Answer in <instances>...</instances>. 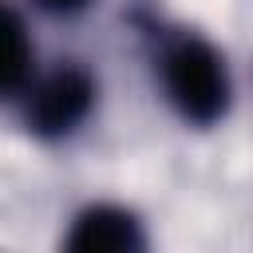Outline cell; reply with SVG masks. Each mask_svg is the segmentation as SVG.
Here are the masks:
<instances>
[{
    "instance_id": "cell-1",
    "label": "cell",
    "mask_w": 253,
    "mask_h": 253,
    "mask_svg": "<svg viewBox=\"0 0 253 253\" xmlns=\"http://www.w3.org/2000/svg\"><path fill=\"white\" fill-rule=\"evenodd\" d=\"M158 83L174 115L190 126H213L233 99L229 67L202 36H174L158 51Z\"/></svg>"
},
{
    "instance_id": "cell-2",
    "label": "cell",
    "mask_w": 253,
    "mask_h": 253,
    "mask_svg": "<svg viewBox=\"0 0 253 253\" xmlns=\"http://www.w3.org/2000/svg\"><path fill=\"white\" fill-rule=\"evenodd\" d=\"M95 95H99V83L87 67L79 63H59L43 75H32V83L16 95L20 107H24V123L36 138H67L75 134L91 111H95Z\"/></svg>"
},
{
    "instance_id": "cell-3",
    "label": "cell",
    "mask_w": 253,
    "mask_h": 253,
    "mask_svg": "<svg viewBox=\"0 0 253 253\" xmlns=\"http://www.w3.org/2000/svg\"><path fill=\"white\" fill-rule=\"evenodd\" d=\"M142 245V221L123 206H87L67 233V249L79 253H138Z\"/></svg>"
},
{
    "instance_id": "cell-4",
    "label": "cell",
    "mask_w": 253,
    "mask_h": 253,
    "mask_svg": "<svg viewBox=\"0 0 253 253\" xmlns=\"http://www.w3.org/2000/svg\"><path fill=\"white\" fill-rule=\"evenodd\" d=\"M32 63H36V47L32 36L24 28V16L16 8H8V67H4V91L16 99L28 83H32Z\"/></svg>"
},
{
    "instance_id": "cell-5",
    "label": "cell",
    "mask_w": 253,
    "mask_h": 253,
    "mask_svg": "<svg viewBox=\"0 0 253 253\" xmlns=\"http://www.w3.org/2000/svg\"><path fill=\"white\" fill-rule=\"evenodd\" d=\"M36 8H43V12H51V16H75V12H83L91 0H32Z\"/></svg>"
}]
</instances>
